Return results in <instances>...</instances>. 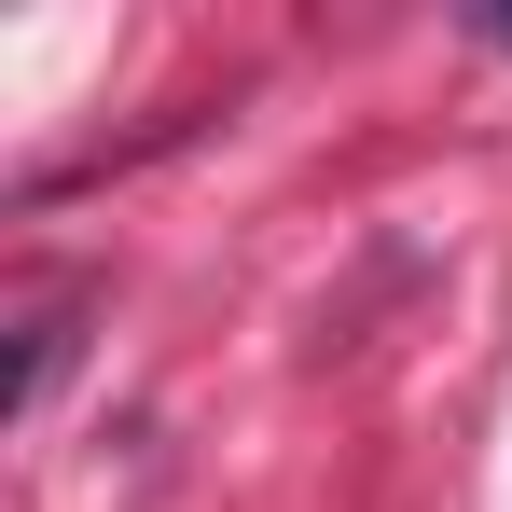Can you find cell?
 <instances>
[]
</instances>
